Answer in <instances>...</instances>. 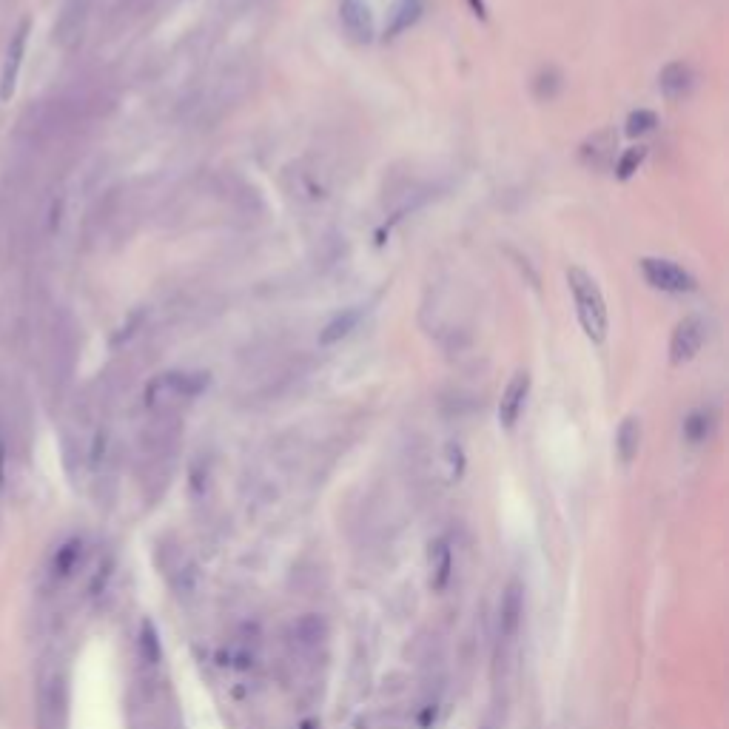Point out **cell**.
Listing matches in <instances>:
<instances>
[{
  "instance_id": "cell-21",
  "label": "cell",
  "mask_w": 729,
  "mask_h": 729,
  "mask_svg": "<svg viewBox=\"0 0 729 729\" xmlns=\"http://www.w3.org/2000/svg\"><path fill=\"white\" fill-rule=\"evenodd\" d=\"M559 86H561V80H559V75L553 72V69H550V72H542V75L536 77V94H539L542 100H550V97H556Z\"/></svg>"
},
{
  "instance_id": "cell-23",
  "label": "cell",
  "mask_w": 729,
  "mask_h": 729,
  "mask_svg": "<svg viewBox=\"0 0 729 729\" xmlns=\"http://www.w3.org/2000/svg\"><path fill=\"white\" fill-rule=\"evenodd\" d=\"M470 3V12L476 15L479 20L487 18V9H485V0H468Z\"/></svg>"
},
{
  "instance_id": "cell-1",
  "label": "cell",
  "mask_w": 729,
  "mask_h": 729,
  "mask_svg": "<svg viewBox=\"0 0 729 729\" xmlns=\"http://www.w3.org/2000/svg\"><path fill=\"white\" fill-rule=\"evenodd\" d=\"M567 285L573 291L576 314H579L584 334L593 339V342H604L607 339V328H610V319H607V302L601 297L599 282L593 280L584 268H570L567 271Z\"/></svg>"
},
{
  "instance_id": "cell-8",
  "label": "cell",
  "mask_w": 729,
  "mask_h": 729,
  "mask_svg": "<svg viewBox=\"0 0 729 729\" xmlns=\"http://www.w3.org/2000/svg\"><path fill=\"white\" fill-rule=\"evenodd\" d=\"M527 393H530V374L516 371L513 379L507 382L505 393H502V402H499V425L505 430L516 428V422L524 411V402H527Z\"/></svg>"
},
{
  "instance_id": "cell-7",
  "label": "cell",
  "mask_w": 729,
  "mask_h": 729,
  "mask_svg": "<svg viewBox=\"0 0 729 729\" xmlns=\"http://www.w3.org/2000/svg\"><path fill=\"white\" fill-rule=\"evenodd\" d=\"M704 339H707V325L701 319H681L675 325L673 339H670V362L673 365H687V362H692L698 356V351H701Z\"/></svg>"
},
{
  "instance_id": "cell-11",
  "label": "cell",
  "mask_w": 729,
  "mask_h": 729,
  "mask_svg": "<svg viewBox=\"0 0 729 729\" xmlns=\"http://www.w3.org/2000/svg\"><path fill=\"white\" fill-rule=\"evenodd\" d=\"M658 89H661V94L670 103L687 97L692 89V69L687 63H670V66H664V72L658 75Z\"/></svg>"
},
{
  "instance_id": "cell-10",
  "label": "cell",
  "mask_w": 729,
  "mask_h": 729,
  "mask_svg": "<svg viewBox=\"0 0 729 729\" xmlns=\"http://www.w3.org/2000/svg\"><path fill=\"white\" fill-rule=\"evenodd\" d=\"M339 18H342V26L348 29V35L354 40H359V43L371 40V35H374L368 6H365L362 0H342V6H339Z\"/></svg>"
},
{
  "instance_id": "cell-18",
  "label": "cell",
  "mask_w": 729,
  "mask_h": 729,
  "mask_svg": "<svg viewBox=\"0 0 729 729\" xmlns=\"http://www.w3.org/2000/svg\"><path fill=\"white\" fill-rule=\"evenodd\" d=\"M644 157H647V149L644 146H636V149H627L621 154V160H618V180H630L633 174L638 171V166L644 163Z\"/></svg>"
},
{
  "instance_id": "cell-19",
  "label": "cell",
  "mask_w": 729,
  "mask_h": 729,
  "mask_svg": "<svg viewBox=\"0 0 729 729\" xmlns=\"http://www.w3.org/2000/svg\"><path fill=\"white\" fill-rule=\"evenodd\" d=\"M655 126H658V117H655L653 112H647V109L633 112L627 117V134H630V137H641V134L653 131Z\"/></svg>"
},
{
  "instance_id": "cell-16",
  "label": "cell",
  "mask_w": 729,
  "mask_h": 729,
  "mask_svg": "<svg viewBox=\"0 0 729 729\" xmlns=\"http://www.w3.org/2000/svg\"><path fill=\"white\" fill-rule=\"evenodd\" d=\"M712 428H715V416H712V411H707V408H701V411H692L690 416H687V422H684V436L698 445V442H704V439L710 436Z\"/></svg>"
},
{
  "instance_id": "cell-17",
  "label": "cell",
  "mask_w": 729,
  "mask_h": 729,
  "mask_svg": "<svg viewBox=\"0 0 729 729\" xmlns=\"http://www.w3.org/2000/svg\"><path fill=\"white\" fill-rule=\"evenodd\" d=\"M137 644H140V655H143V661H146V664H157V661H160L163 650H160V638H157V630H154V624H151V621H143Z\"/></svg>"
},
{
  "instance_id": "cell-13",
  "label": "cell",
  "mask_w": 729,
  "mask_h": 729,
  "mask_svg": "<svg viewBox=\"0 0 729 729\" xmlns=\"http://www.w3.org/2000/svg\"><path fill=\"white\" fill-rule=\"evenodd\" d=\"M613 149H616V131H599L584 143L581 160L590 169H607L613 163Z\"/></svg>"
},
{
  "instance_id": "cell-2",
  "label": "cell",
  "mask_w": 729,
  "mask_h": 729,
  "mask_svg": "<svg viewBox=\"0 0 729 729\" xmlns=\"http://www.w3.org/2000/svg\"><path fill=\"white\" fill-rule=\"evenodd\" d=\"M38 729H66L69 721V684L60 664H46L38 675V698H35Z\"/></svg>"
},
{
  "instance_id": "cell-14",
  "label": "cell",
  "mask_w": 729,
  "mask_h": 729,
  "mask_svg": "<svg viewBox=\"0 0 729 729\" xmlns=\"http://www.w3.org/2000/svg\"><path fill=\"white\" fill-rule=\"evenodd\" d=\"M638 448H641V422H638L636 416H627L616 433V450L618 456H621V462L630 465L638 456Z\"/></svg>"
},
{
  "instance_id": "cell-12",
  "label": "cell",
  "mask_w": 729,
  "mask_h": 729,
  "mask_svg": "<svg viewBox=\"0 0 729 729\" xmlns=\"http://www.w3.org/2000/svg\"><path fill=\"white\" fill-rule=\"evenodd\" d=\"M430 587L436 593H442L448 587L450 573H453V550H450L448 539H436L430 544Z\"/></svg>"
},
{
  "instance_id": "cell-4",
  "label": "cell",
  "mask_w": 729,
  "mask_h": 729,
  "mask_svg": "<svg viewBox=\"0 0 729 729\" xmlns=\"http://www.w3.org/2000/svg\"><path fill=\"white\" fill-rule=\"evenodd\" d=\"M86 561V539L83 536H69L66 542H60L52 550V556L43 567V579L49 590H60L63 584L75 579L77 570L83 567Z\"/></svg>"
},
{
  "instance_id": "cell-15",
  "label": "cell",
  "mask_w": 729,
  "mask_h": 729,
  "mask_svg": "<svg viewBox=\"0 0 729 729\" xmlns=\"http://www.w3.org/2000/svg\"><path fill=\"white\" fill-rule=\"evenodd\" d=\"M359 311H345V314H339L334 317L322 331H319V345H334L339 339H345L351 331L356 328V322H359Z\"/></svg>"
},
{
  "instance_id": "cell-20",
  "label": "cell",
  "mask_w": 729,
  "mask_h": 729,
  "mask_svg": "<svg viewBox=\"0 0 729 729\" xmlns=\"http://www.w3.org/2000/svg\"><path fill=\"white\" fill-rule=\"evenodd\" d=\"M6 487H9V436H6V428L0 425V507H3Z\"/></svg>"
},
{
  "instance_id": "cell-5",
  "label": "cell",
  "mask_w": 729,
  "mask_h": 729,
  "mask_svg": "<svg viewBox=\"0 0 729 729\" xmlns=\"http://www.w3.org/2000/svg\"><path fill=\"white\" fill-rule=\"evenodd\" d=\"M26 43H29V20H20V26L12 32V38L6 43L3 66H0V100L3 103H9L15 97L20 69H23V57H26Z\"/></svg>"
},
{
  "instance_id": "cell-3",
  "label": "cell",
  "mask_w": 729,
  "mask_h": 729,
  "mask_svg": "<svg viewBox=\"0 0 729 729\" xmlns=\"http://www.w3.org/2000/svg\"><path fill=\"white\" fill-rule=\"evenodd\" d=\"M208 388V374H163L146 388V405L160 411L177 399H191Z\"/></svg>"
},
{
  "instance_id": "cell-22",
  "label": "cell",
  "mask_w": 729,
  "mask_h": 729,
  "mask_svg": "<svg viewBox=\"0 0 729 729\" xmlns=\"http://www.w3.org/2000/svg\"><path fill=\"white\" fill-rule=\"evenodd\" d=\"M448 468H450V479L459 482L462 470H465V456H462V448L459 445H448Z\"/></svg>"
},
{
  "instance_id": "cell-6",
  "label": "cell",
  "mask_w": 729,
  "mask_h": 729,
  "mask_svg": "<svg viewBox=\"0 0 729 729\" xmlns=\"http://www.w3.org/2000/svg\"><path fill=\"white\" fill-rule=\"evenodd\" d=\"M641 274H644V280L650 282L653 288L667 291V294H687V291L695 288V280H692L690 274L670 260H653V257H647V260H641Z\"/></svg>"
},
{
  "instance_id": "cell-9",
  "label": "cell",
  "mask_w": 729,
  "mask_h": 729,
  "mask_svg": "<svg viewBox=\"0 0 729 729\" xmlns=\"http://www.w3.org/2000/svg\"><path fill=\"white\" fill-rule=\"evenodd\" d=\"M522 584L519 581H510L502 596V604H499V641L502 644H510L519 627H522V613H524V596H522Z\"/></svg>"
}]
</instances>
